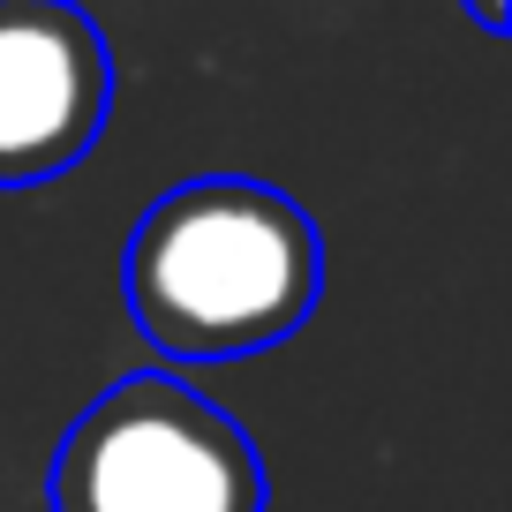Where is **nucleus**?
Returning <instances> with one entry per match:
<instances>
[{"instance_id": "obj_2", "label": "nucleus", "mask_w": 512, "mask_h": 512, "mask_svg": "<svg viewBox=\"0 0 512 512\" xmlns=\"http://www.w3.org/2000/svg\"><path fill=\"white\" fill-rule=\"evenodd\" d=\"M46 497L53 512H264V460L196 384L136 369L68 422Z\"/></svg>"}, {"instance_id": "obj_3", "label": "nucleus", "mask_w": 512, "mask_h": 512, "mask_svg": "<svg viewBox=\"0 0 512 512\" xmlns=\"http://www.w3.org/2000/svg\"><path fill=\"white\" fill-rule=\"evenodd\" d=\"M113 53L76 0H0V189L61 181L106 136Z\"/></svg>"}, {"instance_id": "obj_1", "label": "nucleus", "mask_w": 512, "mask_h": 512, "mask_svg": "<svg viewBox=\"0 0 512 512\" xmlns=\"http://www.w3.org/2000/svg\"><path fill=\"white\" fill-rule=\"evenodd\" d=\"M128 324L166 362H249L309 324L324 241L287 189L204 174L166 189L121 256Z\"/></svg>"}, {"instance_id": "obj_4", "label": "nucleus", "mask_w": 512, "mask_h": 512, "mask_svg": "<svg viewBox=\"0 0 512 512\" xmlns=\"http://www.w3.org/2000/svg\"><path fill=\"white\" fill-rule=\"evenodd\" d=\"M467 16H475L482 31H505V23H512V16H505V0H467Z\"/></svg>"}]
</instances>
